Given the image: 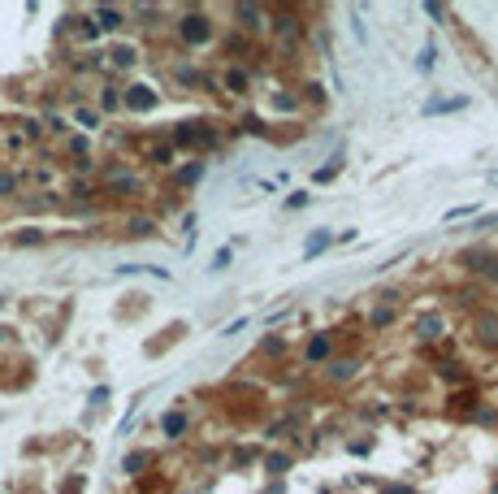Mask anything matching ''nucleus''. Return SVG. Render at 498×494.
Returning <instances> with one entry per match:
<instances>
[{
  "label": "nucleus",
  "instance_id": "obj_4",
  "mask_svg": "<svg viewBox=\"0 0 498 494\" xmlns=\"http://www.w3.org/2000/svg\"><path fill=\"white\" fill-rule=\"evenodd\" d=\"M269 31L278 35V39H286V43H299V39H304V22H299L291 9H282V14H269Z\"/></svg>",
  "mask_w": 498,
  "mask_h": 494
},
{
  "label": "nucleus",
  "instance_id": "obj_17",
  "mask_svg": "<svg viewBox=\"0 0 498 494\" xmlns=\"http://www.w3.org/2000/svg\"><path fill=\"white\" fill-rule=\"evenodd\" d=\"M260 464H264V473H273V477H278V473H286V468H291V456H286V451H269Z\"/></svg>",
  "mask_w": 498,
  "mask_h": 494
},
{
  "label": "nucleus",
  "instance_id": "obj_13",
  "mask_svg": "<svg viewBox=\"0 0 498 494\" xmlns=\"http://www.w3.org/2000/svg\"><path fill=\"white\" fill-rule=\"evenodd\" d=\"M152 464H156V456H152V451H130V456L122 460V473H126V477H139V473H143V468H152Z\"/></svg>",
  "mask_w": 498,
  "mask_h": 494
},
{
  "label": "nucleus",
  "instance_id": "obj_30",
  "mask_svg": "<svg viewBox=\"0 0 498 494\" xmlns=\"http://www.w3.org/2000/svg\"><path fill=\"white\" fill-rule=\"evenodd\" d=\"M113 66H135V48H113Z\"/></svg>",
  "mask_w": 498,
  "mask_h": 494
},
{
  "label": "nucleus",
  "instance_id": "obj_19",
  "mask_svg": "<svg viewBox=\"0 0 498 494\" xmlns=\"http://www.w3.org/2000/svg\"><path fill=\"white\" fill-rule=\"evenodd\" d=\"M368 325H373V329L395 325V308H385V304H381V308H373V312H368Z\"/></svg>",
  "mask_w": 498,
  "mask_h": 494
},
{
  "label": "nucleus",
  "instance_id": "obj_28",
  "mask_svg": "<svg viewBox=\"0 0 498 494\" xmlns=\"http://www.w3.org/2000/svg\"><path fill=\"white\" fill-rule=\"evenodd\" d=\"M472 421L477 425H494L498 421V408H472Z\"/></svg>",
  "mask_w": 498,
  "mask_h": 494
},
{
  "label": "nucleus",
  "instance_id": "obj_18",
  "mask_svg": "<svg viewBox=\"0 0 498 494\" xmlns=\"http://www.w3.org/2000/svg\"><path fill=\"white\" fill-rule=\"evenodd\" d=\"M464 104H468L464 96L460 100H429L425 104V118H433V113H455V108H464Z\"/></svg>",
  "mask_w": 498,
  "mask_h": 494
},
{
  "label": "nucleus",
  "instance_id": "obj_23",
  "mask_svg": "<svg viewBox=\"0 0 498 494\" xmlns=\"http://www.w3.org/2000/svg\"><path fill=\"white\" fill-rule=\"evenodd\" d=\"M286 351V343L278 339V334H269V339H260V356H282Z\"/></svg>",
  "mask_w": 498,
  "mask_h": 494
},
{
  "label": "nucleus",
  "instance_id": "obj_5",
  "mask_svg": "<svg viewBox=\"0 0 498 494\" xmlns=\"http://www.w3.org/2000/svg\"><path fill=\"white\" fill-rule=\"evenodd\" d=\"M334 360V334H312L304 347V364H329Z\"/></svg>",
  "mask_w": 498,
  "mask_h": 494
},
{
  "label": "nucleus",
  "instance_id": "obj_33",
  "mask_svg": "<svg viewBox=\"0 0 498 494\" xmlns=\"http://www.w3.org/2000/svg\"><path fill=\"white\" fill-rule=\"evenodd\" d=\"M468 212H477V204H460V208H451L447 222H460V217H468Z\"/></svg>",
  "mask_w": 498,
  "mask_h": 494
},
{
  "label": "nucleus",
  "instance_id": "obj_20",
  "mask_svg": "<svg viewBox=\"0 0 498 494\" xmlns=\"http://www.w3.org/2000/svg\"><path fill=\"white\" fill-rule=\"evenodd\" d=\"M14 243H18V247H35V243H43V230H39V226H26V230L14 235Z\"/></svg>",
  "mask_w": 498,
  "mask_h": 494
},
{
  "label": "nucleus",
  "instance_id": "obj_37",
  "mask_svg": "<svg viewBox=\"0 0 498 494\" xmlns=\"http://www.w3.org/2000/svg\"><path fill=\"white\" fill-rule=\"evenodd\" d=\"M78 31H83V39H95V35H100V26H95L91 18H83V26H78Z\"/></svg>",
  "mask_w": 498,
  "mask_h": 494
},
{
  "label": "nucleus",
  "instance_id": "obj_2",
  "mask_svg": "<svg viewBox=\"0 0 498 494\" xmlns=\"http://www.w3.org/2000/svg\"><path fill=\"white\" fill-rule=\"evenodd\" d=\"M156 104H160V91H152L147 83H130L126 96H122V108H126V113H152Z\"/></svg>",
  "mask_w": 498,
  "mask_h": 494
},
{
  "label": "nucleus",
  "instance_id": "obj_38",
  "mask_svg": "<svg viewBox=\"0 0 498 494\" xmlns=\"http://www.w3.org/2000/svg\"><path fill=\"white\" fill-rule=\"evenodd\" d=\"M485 278H489V282L498 287V252H494V260H489V269H485Z\"/></svg>",
  "mask_w": 498,
  "mask_h": 494
},
{
  "label": "nucleus",
  "instance_id": "obj_15",
  "mask_svg": "<svg viewBox=\"0 0 498 494\" xmlns=\"http://www.w3.org/2000/svg\"><path fill=\"white\" fill-rule=\"evenodd\" d=\"M95 22H100V31H118V26L126 22V14H122V9H108V5H100V9H95Z\"/></svg>",
  "mask_w": 498,
  "mask_h": 494
},
{
  "label": "nucleus",
  "instance_id": "obj_6",
  "mask_svg": "<svg viewBox=\"0 0 498 494\" xmlns=\"http://www.w3.org/2000/svg\"><path fill=\"white\" fill-rule=\"evenodd\" d=\"M442 334H447V317H442V312L416 317V339H420V343H437Z\"/></svg>",
  "mask_w": 498,
  "mask_h": 494
},
{
  "label": "nucleus",
  "instance_id": "obj_16",
  "mask_svg": "<svg viewBox=\"0 0 498 494\" xmlns=\"http://www.w3.org/2000/svg\"><path fill=\"white\" fill-rule=\"evenodd\" d=\"M126 235H130V239H152V235H156V222H152V217H130V222H126Z\"/></svg>",
  "mask_w": 498,
  "mask_h": 494
},
{
  "label": "nucleus",
  "instance_id": "obj_35",
  "mask_svg": "<svg viewBox=\"0 0 498 494\" xmlns=\"http://www.w3.org/2000/svg\"><path fill=\"white\" fill-rule=\"evenodd\" d=\"M308 200H312V195H308V191H295V195H286V208H304V204H308Z\"/></svg>",
  "mask_w": 498,
  "mask_h": 494
},
{
  "label": "nucleus",
  "instance_id": "obj_9",
  "mask_svg": "<svg viewBox=\"0 0 498 494\" xmlns=\"http://www.w3.org/2000/svg\"><path fill=\"white\" fill-rule=\"evenodd\" d=\"M489 260H494V252H489V247H468V252H460V264H464L468 273H485V269H489Z\"/></svg>",
  "mask_w": 498,
  "mask_h": 494
},
{
  "label": "nucleus",
  "instance_id": "obj_11",
  "mask_svg": "<svg viewBox=\"0 0 498 494\" xmlns=\"http://www.w3.org/2000/svg\"><path fill=\"white\" fill-rule=\"evenodd\" d=\"M356 369H360L356 360H329V364H325V381L343 386V381H351V377H356Z\"/></svg>",
  "mask_w": 498,
  "mask_h": 494
},
{
  "label": "nucleus",
  "instance_id": "obj_32",
  "mask_svg": "<svg viewBox=\"0 0 498 494\" xmlns=\"http://www.w3.org/2000/svg\"><path fill=\"white\" fill-rule=\"evenodd\" d=\"M239 329H247V317H239V321H230V325H221V339H234Z\"/></svg>",
  "mask_w": 498,
  "mask_h": 494
},
{
  "label": "nucleus",
  "instance_id": "obj_36",
  "mask_svg": "<svg viewBox=\"0 0 498 494\" xmlns=\"http://www.w3.org/2000/svg\"><path fill=\"white\" fill-rule=\"evenodd\" d=\"M78 122H83L87 130H95V122H100V113H91V108H83V113H78Z\"/></svg>",
  "mask_w": 498,
  "mask_h": 494
},
{
  "label": "nucleus",
  "instance_id": "obj_21",
  "mask_svg": "<svg viewBox=\"0 0 498 494\" xmlns=\"http://www.w3.org/2000/svg\"><path fill=\"white\" fill-rule=\"evenodd\" d=\"M338 170H343V152L334 156V165H321V170H316L312 178H316V182H334V178H338Z\"/></svg>",
  "mask_w": 498,
  "mask_h": 494
},
{
  "label": "nucleus",
  "instance_id": "obj_12",
  "mask_svg": "<svg viewBox=\"0 0 498 494\" xmlns=\"http://www.w3.org/2000/svg\"><path fill=\"white\" fill-rule=\"evenodd\" d=\"M472 329L481 334L485 347H498V317H494V312H481V317L472 321Z\"/></svg>",
  "mask_w": 498,
  "mask_h": 494
},
{
  "label": "nucleus",
  "instance_id": "obj_8",
  "mask_svg": "<svg viewBox=\"0 0 498 494\" xmlns=\"http://www.w3.org/2000/svg\"><path fill=\"white\" fill-rule=\"evenodd\" d=\"M221 87H226L230 96H247V87H251V74H247L243 66H226V70H221Z\"/></svg>",
  "mask_w": 498,
  "mask_h": 494
},
{
  "label": "nucleus",
  "instance_id": "obj_25",
  "mask_svg": "<svg viewBox=\"0 0 498 494\" xmlns=\"http://www.w3.org/2000/svg\"><path fill=\"white\" fill-rule=\"evenodd\" d=\"M100 108H108V113H113V108H122V96H118V87H104V96H100Z\"/></svg>",
  "mask_w": 498,
  "mask_h": 494
},
{
  "label": "nucleus",
  "instance_id": "obj_24",
  "mask_svg": "<svg viewBox=\"0 0 498 494\" xmlns=\"http://www.w3.org/2000/svg\"><path fill=\"white\" fill-rule=\"evenodd\" d=\"M230 264H234V252H230V247H221V252L212 256V264H208V269H212V273H221V269H230Z\"/></svg>",
  "mask_w": 498,
  "mask_h": 494
},
{
  "label": "nucleus",
  "instance_id": "obj_26",
  "mask_svg": "<svg viewBox=\"0 0 498 494\" xmlns=\"http://www.w3.org/2000/svg\"><path fill=\"white\" fill-rule=\"evenodd\" d=\"M9 195H18V178L0 170V200H9Z\"/></svg>",
  "mask_w": 498,
  "mask_h": 494
},
{
  "label": "nucleus",
  "instance_id": "obj_34",
  "mask_svg": "<svg viewBox=\"0 0 498 494\" xmlns=\"http://www.w3.org/2000/svg\"><path fill=\"white\" fill-rule=\"evenodd\" d=\"M381 494H416V490L403 485V481H390V485H381Z\"/></svg>",
  "mask_w": 498,
  "mask_h": 494
},
{
  "label": "nucleus",
  "instance_id": "obj_3",
  "mask_svg": "<svg viewBox=\"0 0 498 494\" xmlns=\"http://www.w3.org/2000/svg\"><path fill=\"white\" fill-rule=\"evenodd\" d=\"M230 18H234L247 35H264V31H269V9H260V5H234Z\"/></svg>",
  "mask_w": 498,
  "mask_h": 494
},
{
  "label": "nucleus",
  "instance_id": "obj_31",
  "mask_svg": "<svg viewBox=\"0 0 498 494\" xmlns=\"http://www.w3.org/2000/svg\"><path fill=\"white\" fill-rule=\"evenodd\" d=\"M347 451H351V456H373V438H356Z\"/></svg>",
  "mask_w": 498,
  "mask_h": 494
},
{
  "label": "nucleus",
  "instance_id": "obj_10",
  "mask_svg": "<svg viewBox=\"0 0 498 494\" xmlns=\"http://www.w3.org/2000/svg\"><path fill=\"white\" fill-rule=\"evenodd\" d=\"M329 247H334V230H312L308 243H304V260H316V256L329 252Z\"/></svg>",
  "mask_w": 498,
  "mask_h": 494
},
{
  "label": "nucleus",
  "instance_id": "obj_27",
  "mask_svg": "<svg viewBox=\"0 0 498 494\" xmlns=\"http://www.w3.org/2000/svg\"><path fill=\"white\" fill-rule=\"evenodd\" d=\"M433 52H437L433 43H425V48H420V61H416V70H420V74H429V70H433Z\"/></svg>",
  "mask_w": 498,
  "mask_h": 494
},
{
  "label": "nucleus",
  "instance_id": "obj_29",
  "mask_svg": "<svg viewBox=\"0 0 498 494\" xmlns=\"http://www.w3.org/2000/svg\"><path fill=\"white\" fill-rule=\"evenodd\" d=\"M425 14H429L433 22H442V18H451V9H447V5H437V0H429V5H425Z\"/></svg>",
  "mask_w": 498,
  "mask_h": 494
},
{
  "label": "nucleus",
  "instance_id": "obj_1",
  "mask_svg": "<svg viewBox=\"0 0 498 494\" xmlns=\"http://www.w3.org/2000/svg\"><path fill=\"white\" fill-rule=\"evenodd\" d=\"M178 39H182L187 48H204V43L212 39V14H208V9H187V14L178 18Z\"/></svg>",
  "mask_w": 498,
  "mask_h": 494
},
{
  "label": "nucleus",
  "instance_id": "obj_14",
  "mask_svg": "<svg viewBox=\"0 0 498 494\" xmlns=\"http://www.w3.org/2000/svg\"><path fill=\"white\" fill-rule=\"evenodd\" d=\"M204 170H208V165H204V160L195 156V160H187L182 170H178V178H174V182H178V187H195V182L204 178Z\"/></svg>",
  "mask_w": 498,
  "mask_h": 494
},
{
  "label": "nucleus",
  "instance_id": "obj_22",
  "mask_svg": "<svg viewBox=\"0 0 498 494\" xmlns=\"http://www.w3.org/2000/svg\"><path fill=\"white\" fill-rule=\"evenodd\" d=\"M147 160H152V165H174V143L152 148V152H147Z\"/></svg>",
  "mask_w": 498,
  "mask_h": 494
},
{
  "label": "nucleus",
  "instance_id": "obj_7",
  "mask_svg": "<svg viewBox=\"0 0 498 494\" xmlns=\"http://www.w3.org/2000/svg\"><path fill=\"white\" fill-rule=\"evenodd\" d=\"M187 429H191V416H187L182 408H174V412H165V416H160V433L170 438V443H178Z\"/></svg>",
  "mask_w": 498,
  "mask_h": 494
}]
</instances>
